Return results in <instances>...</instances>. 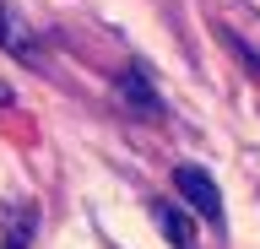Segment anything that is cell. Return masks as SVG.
<instances>
[{
    "label": "cell",
    "instance_id": "6da1fadb",
    "mask_svg": "<svg viewBox=\"0 0 260 249\" xmlns=\"http://www.w3.org/2000/svg\"><path fill=\"white\" fill-rule=\"evenodd\" d=\"M174 190L184 200H190L195 211L206 217V222H222V190H217V179H211L206 168H195V163H179L174 168Z\"/></svg>",
    "mask_w": 260,
    "mask_h": 249
},
{
    "label": "cell",
    "instance_id": "7a4b0ae2",
    "mask_svg": "<svg viewBox=\"0 0 260 249\" xmlns=\"http://www.w3.org/2000/svg\"><path fill=\"white\" fill-rule=\"evenodd\" d=\"M0 49L11 54V60H22V65H38V60H44L38 33H32L27 17H22L16 6H6V0H0Z\"/></svg>",
    "mask_w": 260,
    "mask_h": 249
},
{
    "label": "cell",
    "instance_id": "3957f363",
    "mask_svg": "<svg viewBox=\"0 0 260 249\" xmlns=\"http://www.w3.org/2000/svg\"><path fill=\"white\" fill-rule=\"evenodd\" d=\"M119 98H125L130 114H141V119H162V98H157V87H152V76H146L141 65L119 70Z\"/></svg>",
    "mask_w": 260,
    "mask_h": 249
},
{
    "label": "cell",
    "instance_id": "277c9868",
    "mask_svg": "<svg viewBox=\"0 0 260 249\" xmlns=\"http://www.w3.org/2000/svg\"><path fill=\"white\" fill-rule=\"evenodd\" d=\"M152 217H157V228L168 233V244H174V249H190L195 228H190V217L179 211V206H168V200H152Z\"/></svg>",
    "mask_w": 260,
    "mask_h": 249
},
{
    "label": "cell",
    "instance_id": "5b68a950",
    "mask_svg": "<svg viewBox=\"0 0 260 249\" xmlns=\"http://www.w3.org/2000/svg\"><path fill=\"white\" fill-rule=\"evenodd\" d=\"M32 233H38V206H16L6 217V249H27Z\"/></svg>",
    "mask_w": 260,
    "mask_h": 249
}]
</instances>
